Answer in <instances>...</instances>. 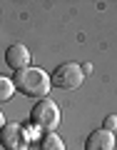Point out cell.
I'll return each instance as SVG.
<instances>
[{"label": "cell", "instance_id": "cell-1", "mask_svg": "<svg viewBox=\"0 0 117 150\" xmlns=\"http://www.w3.org/2000/svg\"><path fill=\"white\" fill-rule=\"evenodd\" d=\"M15 90H20L22 95L27 98H48L50 93V75L45 73L43 68H25V70H18L15 78H10Z\"/></svg>", "mask_w": 117, "mask_h": 150}, {"label": "cell", "instance_id": "cell-2", "mask_svg": "<svg viewBox=\"0 0 117 150\" xmlns=\"http://www.w3.org/2000/svg\"><path fill=\"white\" fill-rule=\"evenodd\" d=\"M30 123L37 130H45V133H55V128L60 125V108L55 100L50 98H40V100L32 105L30 110Z\"/></svg>", "mask_w": 117, "mask_h": 150}, {"label": "cell", "instance_id": "cell-3", "mask_svg": "<svg viewBox=\"0 0 117 150\" xmlns=\"http://www.w3.org/2000/svg\"><path fill=\"white\" fill-rule=\"evenodd\" d=\"M82 68L80 63H62L55 68V73L50 75V85L60 88V90H75L82 85Z\"/></svg>", "mask_w": 117, "mask_h": 150}, {"label": "cell", "instance_id": "cell-4", "mask_svg": "<svg viewBox=\"0 0 117 150\" xmlns=\"http://www.w3.org/2000/svg\"><path fill=\"white\" fill-rule=\"evenodd\" d=\"M27 130L20 123H5L0 128V145L8 150H27Z\"/></svg>", "mask_w": 117, "mask_h": 150}, {"label": "cell", "instance_id": "cell-5", "mask_svg": "<svg viewBox=\"0 0 117 150\" xmlns=\"http://www.w3.org/2000/svg\"><path fill=\"white\" fill-rule=\"evenodd\" d=\"M5 63H8V68H13L15 73L30 68V50H27L25 45H20V43L10 45V48L5 50Z\"/></svg>", "mask_w": 117, "mask_h": 150}, {"label": "cell", "instance_id": "cell-6", "mask_svg": "<svg viewBox=\"0 0 117 150\" xmlns=\"http://www.w3.org/2000/svg\"><path fill=\"white\" fill-rule=\"evenodd\" d=\"M115 148V133H107L105 128H97L87 135L85 150H112Z\"/></svg>", "mask_w": 117, "mask_h": 150}, {"label": "cell", "instance_id": "cell-7", "mask_svg": "<svg viewBox=\"0 0 117 150\" xmlns=\"http://www.w3.org/2000/svg\"><path fill=\"white\" fill-rule=\"evenodd\" d=\"M40 150H65V143L60 135L55 133H48L43 140H40Z\"/></svg>", "mask_w": 117, "mask_h": 150}, {"label": "cell", "instance_id": "cell-8", "mask_svg": "<svg viewBox=\"0 0 117 150\" xmlns=\"http://www.w3.org/2000/svg\"><path fill=\"white\" fill-rule=\"evenodd\" d=\"M13 93H15V85H13V80H10V78H5V75H0V103L10 100Z\"/></svg>", "mask_w": 117, "mask_h": 150}, {"label": "cell", "instance_id": "cell-9", "mask_svg": "<svg viewBox=\"0 0 117 150\" xmlns=\"http://www.w3.org/2000/svg\"><path fill=\"white\" fill-rule=\"evenodd\" d=\"M115 128H117V118L115 115H107L105 118V130L107 133H115Z\"/></svg>", "mask_w": 117, "mask_h": 150}, {"label": "cell", "instance_id": "cell-10", "mask_svg": "<svg viewBox=\"0 0 117 150\" xmlns=\"http://www.w3.org/2000/svg\"><path fill=\"white\" fill-rule=\"evenodd\" d=\"M5 125V115H3V110H0V128Z\"/></svg>", "mask_w": 117, "mask_h": 150}]
</instances>
